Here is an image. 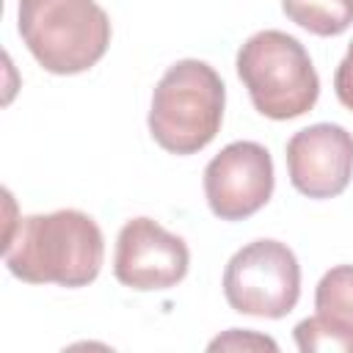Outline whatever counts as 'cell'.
<instances>
[{
	"label": "cell",
	"instance_id": "obj_12",
	"mask_svg": "<svg viewBox=\"0 0 353 353\" xmlns=\"http://www.w3.org/2000/svg\"><path fill=\"white\" fill-rule=\"evenodd\" d=\"M210 350H279V345L270 336H262L256 331L229 328L226 334H221L210 342Z\"/></svg>",
	"mask_w": 353,
	"mask_h": 353
},
{
	"label": "cell",
	"instance_id": "obj_4",
	"mask_svg": "<svg viewBox=\"0 0 353 353\" xmlns=\"http://www.w3.org/2000/svg\"><path fill=\"white\" fill-rule=\"evenodd\" d=\"M237 77L254 108L273 121L309 113L320 97V77L306 47L284 30H259L237 50Z\"/></svg>",
	"mask_w": 353,
	"mask_h": 353
},
{
	"label": "cell",
	"instance_id": "obj_8",
	"mask_svg": "<svg viewBox=\"0 0 353 353\" xmlns=\"http://www.w3.org/2000/svg\"><path fill=\"white\" fill-rule=\"evenodd\" d=\"M287 171L292 188L309 199L339 196L353 176V135L331 121L298 130L287 141Z\"/></svg>",
	"mask_w": 353,
	"mask_h": 353
},
{
	"label": "cell",
	"instance_id": "obj_1",
	"mask_svg": "<svg viewBox=\"0 0 353 353\" xmlns=\"http://www.w3.org/2000/svg\"><path fill=\"white\" fill-rule=\"evenodd\" d=\"M3 259L19 281L77 290L99 276L105 237L97 221L80 210L25 215L8 223Z\"/></svg>",
	"mask_w": 353,
	"mask_h": 353
},
{
	"label": "cell",
	"instance_id": "obj_5",
	"mask_svg": "<svg viewBox=\"0 0 353 353\" xmlns=\"http://www.w3.org/2000/svg\"><path fill=\"white\" fill-rule=\"evenodd\" d=\"M223 298L240 314L287 317L301 298V265L292 248L270 237L243 245L226 262Z\"/></svg>",
	"mask_w": 353,
	"mask_h": 353
},
{
	"label": "cell",
	"instance_id": "obj_7",
	"mask_svg": "<svg viewBox=\"0 0 353 353\" xmlns=\"http://www.w3.org/2000/svg\"><path fill=\"white\" fill-rule=\"evenodd\" d=\"M190 268L188 243L154 218H132L121 226L113 251V276L138 292L176 287Z\"/></svg>",
	"mask_w": 353,
	"mask_h": 353
},
{
	"label": "cell",
	"instance_id": "obj_10",
	"mask_svg": "<svg viewBox=\"0 0 353 353\" xmlns=\"http://www.w3.org/2000/svg\"><path fill=\"white\" fill-rule=\"evenodd\" d=\"M317 314L353 331V265H336L323 273L314 290Z\"/></svg>",
	"mask_w": 353,
	"mask_h": 353
},
{
	"label": "cell",
	"instance_id": "obj_6",
	"mask_svg": "<svg viewBox=\"0 0 353 353\" xmlns=\"http://www.w3.org/2000/svg\"><path fill=\"white\" fill-rule=\"evenodd\" d=\"M273 157L256 141L223 146L204 168V196L215 218L245 221L273 196Z\"/></svg>",
	"mask_w": 353,
	"mask_h": 353
},
{
	"label": "cell",
	"instance_id": "obj_13",
	"mask_svg": "<svg viewBox=\"0 0 353 353\" xmlns=\"http://www.w3.org/2000/svg\"><path fill=\"white\" fill-rule=\"evenodd\" d=\"M334 91H336V99L353 113V41L347 44V52L334 72Z\"/></svg>",
	"mask_w": 353,
	"mask_h": 353
},
{
	"label": "cell",
	"instance_id": "obj_9",
	"mask_svg": "<svg viewBox=\"0 0 353 353\" xmlns=\"http://www.w3.org/2000/svg\"><path fill=\"white\" fill-rule=\"evenodd\" d=\"M281 11L314 36H339L353 25V0H281Z\"/></svg>",
	"mask_w": 353,
	"mask_h": 353
},
{
	"label": "cell",
	"instance_id": "obj_11",
	"mask_svg": "<svg viewBox=\"0 0 353 353\" xmlns=\"http://www.w3.org/2000/svg\"><path fill=\"white\" fill-rule=\"evenodd\" d=\"M295 345L303 353H353V331L331 323L323 314H312L295 325Z\"/></svg>",
	"mask_w": 353,
	"mask_h": 353
},
{
	"label": "cell",
	"instance_id": "obj_3",
	"mask_svg": "<svg viewBox=\"0 0 353 353\" xmlns=\"http://www.w3.org/2000/svg\"><path fill=\"white\" fill-rule=\"evenodd\" d=\"M17 28L39 66L52 74L88 72L110 44V19L97 0H19Z\"/></svg>",
	"mask_w": 353,
	"mask_h": 353
},
{
	"label": "cell",
	"instance_id": "obj_2",
	"mask_svg": "<svg viewBox=\"0 0 353 353\" xmlns=\"http://www.w3.org/2000/svg\"><path fill=\"white\" fill-rule=\"evenodd\" d=\"M223 105L226 85L210 63L199 58L176 61L152 91L149 132L171 154H196L218 135Z\"/></svg>",
	"mask_w": 353,
	"mask_h": 353
}]
</instances>
